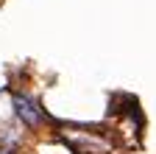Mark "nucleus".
Instances as JSON below:
<instances>
[{
	"label": "nucleus",
	"mask_w": 156,
	"mask_h": 154,
	"mask_svg": "<svg viewBox=\"0 0 156 154\" xmlns=\"http://www.w3.org/2000/svg\"><path fill=\"white\" fill-rule=\"evenodd\" d=\"M14 112L23 118L25 126H36L39 121H42V112H39V107L28 98V95H14Z\"/></svg>",
	"instance_id": "f257e3e1"
}]
</instances>
